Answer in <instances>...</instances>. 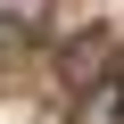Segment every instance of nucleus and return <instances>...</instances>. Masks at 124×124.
<instances>
[{
  "label": "nucleus",
  "instance_id": "1",
  "mask_svg": "<svg viewBox=\"0 0 124 124\" xmlns=\"http://www.w3.org/2000/svg\"><path fill=\"white\" fill-rule=\"evenodd\" d=\"M116 66V50L99 41V33H83V41H66V83H91V75H108Z\"/></svg>",
  "mask_w": 124,
  "mask_h": 124
},
{
  "label": "nucleus",
  "instance_id": "2",
  "mask_svg": "<svg viewBox=\"0 0 124 124\" xmlns=\"http://www.w3.org/2000/svg\"><path fill=\"white\" fill-rule=\"evenodd\" d=\"M83 124H124V75H116V66H108V75H99V91L83 99Z\"/></svg>",
  "mask_w": 124,
  "mask_h": 124
},
{
  "label": "nucleus",
  "instance_id": "3",
  "mask_svg": "<svg viewBox=\"0 0 124 124\" xmlns=\"http://www.w3.org/2000/svg\"><path fill=\"white\" fill-rule=\"evenodd\" d=\"M8 50H17V17H0V58H8Z\"/></svg>",
  "mask_w": 124,
  "mask_h": 124
}]
</instances>
